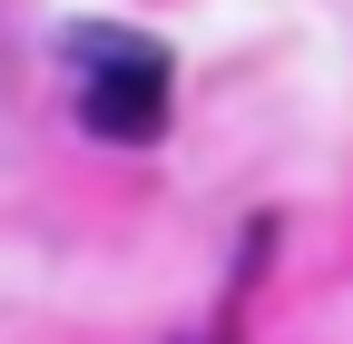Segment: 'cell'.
<instances>
[{"label": "cell", "instance_id": "1", "mask_svg": "<svg viewBox=\"0 0 353 344\" xmlns=\"http://www.w3.org/2000/svg\"><path fill=\"white\" fill-rule=\"evenodd\" d=\"M79 69V128L108 148H148L167 128V50L138 30H69L59 39Z\"/></svg>", "mask_w": 353, "mask_h": 344}]
</instances>
